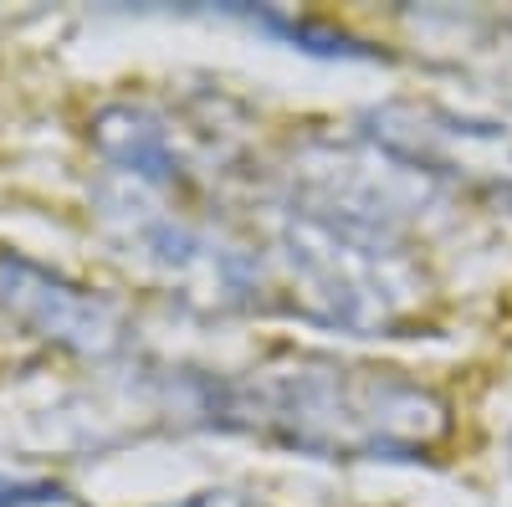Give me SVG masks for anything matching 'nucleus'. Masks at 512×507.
<instances>
[{"instance_id": "1", "label": "nucleus", "mask_w": 512, "mask_h": 507, "mask_svg": "<svg viewBox=\"0 0 512 507\" xmlns=\"http://www.w3.org/2000/svg\"><path fill=\"white\" fill-rule=\"evenodd\" d=\"M226 410L323 456L425 451L446 431V405L431 390L338 364H292L241 379L226 390Z\"/></svg>"}]
</instances>
